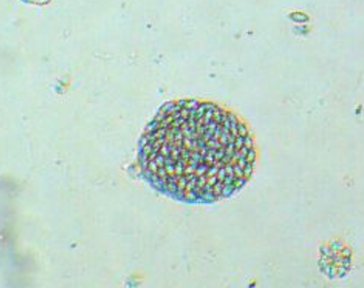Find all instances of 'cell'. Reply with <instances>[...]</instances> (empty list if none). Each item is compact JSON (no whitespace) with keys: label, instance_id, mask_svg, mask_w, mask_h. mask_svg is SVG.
Returning a JSON list of instances; mask_svg holds the SVG:
<instances>
[{"label":"cell","instance_id":"cell-1","mask_svg":"<svg viewBox=\"0 0 364 288\" xmlns=\"http://www.w3.org/2000/svg\"><path fill=\"white\" fill-rule=\"evenodd\" d=\"M137 160L156 192L185 204H210L247 184L257 150L247 125L232 111L183 99L163 105L147 125Z\"/></svg>","mask_w":364,"mask_h":288}]
</instances>
